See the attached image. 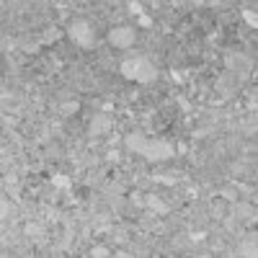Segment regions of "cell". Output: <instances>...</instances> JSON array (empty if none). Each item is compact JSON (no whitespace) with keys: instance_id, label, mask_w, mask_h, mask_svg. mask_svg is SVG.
I'll use <instances>...</instances> for the list:
<instances>
[{"instance_id":"6da1fadb","label":"cell","mask_w":258,"mask_h":258,"mask_svg":"<svg viewBox=\"0 0 258 258\" xmlns=\"http://www.w3.org/2000/svg\"><path fill=\"white\" fill-rule=\"evenodd\" d=\"M121 73H124L129 80H135V83H147V80L155 78V70H153V64H150L147 59L124 62V64H121Z\"/></svg>"},{"instance_id":"7a4b0ae2","label":"cell","mask_w":258,"mask_h":258,"mask_svg":"<svg viewBox=\"0 0 258 258\" xmlns=\"http://www.w3.org/2000/svg\"><path fill=\"white\" fill-rule=\"evenodd\" d=\"M68 36L78 47H93L96 31H93V26L88 24V21H73V26L68 29Z\"/></svg>"},{"instance_id":"3957f363","label":"cell","mask_w":258,"mask_h":258,"mask_svg":"<svg viewBox=\"0 0 258 258\" xmlns=\"http://www.w3.org/2000/svg\"><path fill=\"white\" fill-rule=\"evenodd\" d=\"M109 41L116 47V49H124V47H129L135 41V31L129 29V26H119V29H111L109 31Z\"/></svg>"},{"instance_id":"277c9868","label":"cell","mask_w":258,"mask_h":258,"mask_svg":"<svg viewBox=\"0 0 258 258\" xmlns=\"http://www.w3.org/2000/svg\"><path fill=\"white\" fill-rule=\"evenodd\" d=\"M170 145L168 142H147L145 145V155L150 158V160H165V158H170Z\"/></svg>"},{"instance_id":"5b68a950","label":"cell","mask_w":258,"mask_h":258,"mask_svg":"<svg viewBox=\"0 0 258 258\" xmlns=\"http://www.w3.org/2000/svg\"><path fill=\"white\" fill-rule=\"evenodd\" d=\"M227 207H230V202L227 199H222V197H217V199H212V214H214V217H217V220H222L225 217V212H227Z\"/></svg>"},{"instance_id":"8992f818","label":"cell","mask_w":258,"mask_h":258,"mask_svg":"<svg viewBox=\"0 0 258 258\" xmlns=\"http://www.w3.org/2000/svg\"><path fill=\"white\" fill-rule=\"evenodd\" d=\"M91 126H93V132H96V135H101V132H106V126H111V121L106 119V116H96Z\"/></svg>"},{"instance_id":"52a82bcc","label":"cell","mask_w":258,"mask_h":258,"mask_svg":"<svg viewBox=\"0 0 258 258\" xmlns=\"http://www.w3.org/2000/svg\"><path fill=\"white\" fill-rule=\"evenodd\" d=\"M59 36H62V34H59L57 29H47V31H44V41H47V44H54Z\"/></svg>"},{"instance_id":"ba28073f","label":"cell","mask_w":258,"mask_h":258,"mask_svg":"<svg viewBox=\"0 0 258 258\" xmlns=\"http://www.w3.org/2000/svg\"><path fill=\"white\" fill-rule=\"evenodd\" d=\"M91 255H109V248H103V245H96L91 250Z\"/></svg>"}]
</instances>
